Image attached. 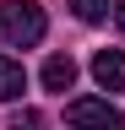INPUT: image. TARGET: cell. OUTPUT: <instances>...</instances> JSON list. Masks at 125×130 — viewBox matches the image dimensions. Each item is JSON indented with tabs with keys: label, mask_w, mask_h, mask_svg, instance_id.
Wrapping results in <instances>:
<instances>
[{
	"label": "cell",
	"mask_w": 125,
	"mask_h": 130,
	"mask_svg": "<svg viewBox=\"0 0 125 130\" xmlns=\"http://www.w3.org/2000/svg\"><path fill=\"white\" fill-rule=\"evenodd\" d=\"M65 125L71 130H125V114L109 98H71L65 103Z\"/></svg>",
	"instance_id": "cell-2"
},
{
	"label": "cell",
	"mask_w": 125,
	"mask_h": 130,
	"mask_svg": "<svg viewBox=\"0 0 125 130\" xmlns=\"http://www.w3.org/2000/svg\"><path fill=\"white\" fill-rule=\"evenodd\" d=\"M114 22H120V32H125V0H120V6H114Z\"/></svg>",
	"instance_id": "cell-8"
},
{
	"label": "cell",
	"mask_w": 125,
	"mask_h": 130,
	"mask_svg": "<svg viewBox=\"0 0 125 130\" xmlns=\"http://www.w3.org/2000/svg\"><path fill=\"white\" fill-rule=\"evenodd\" d=\"M11 130H44V114L38 108H22L17 119H11Z\"/></svg>",
	"instance_id": "cell-7"
},
{
	"label": "cell",
	"mask_w": 125,
	"mask_h": 130,
	"mask_svg": "<svg viewBox=\"0 0 125 130\" xmlns=\"http://www.w3.org/2000/svg\"><path fill=\"white\" fill-rule=\"evenodd\" d=\"M22 92H27V71H22V60H6V54H0V103H17Z\"/></svg>",
	"instance_id": "cell-5"
},
{
	"label": "cell",
	"mask_w": 125,
	"mask_h": 130,
	"mask_svg": "<svg viewBox=\"0 0 125 130\" xmlns=\"http://www.w3.org/2000/svg\"><path fill=\"white\" fill-rule=\"evenodd\" d=\"M71 81H76V60L71 54H49L44 60V87L49 92H71Z\"/></svg>",
	"instance_id": "cell-4"
},
{
	"label": "cell",
	"mask_w": 125,
	"mask_h": 130,
	"mask_svg": "<svg viewBox=\"0 0 125 130\" xmlns=\"http://www.w3.org/2000/svg\"><path fill=\"white\" fill-rule=\"evenodd\" d=\"M92 81L103 92H125V49H98L92 54Z\"/></svg>",
	"instance_id": "cell-3"
},
{
	"label": "cell",
	"mask_w": 125,
	"mask_h": 130,
	"mask_svg": "<svg viewBox=\"0 0 125 130\" xmlns=\"http://www.w3.org/2000/svg\"><path fill=\"white\" fill-rule=\"evenodd\" d=\"M44 6L38 0H6L0 6V38H6L11 49H33L38 38H44Z\"/></svg>",
	"instance_id": "cell-1"
},
{
	"label": "cell",
	"mask_w": 125,
	"mask_h": 130,
	"mask_svg": "<svg viewBox=\"0 0 125 130\" xmlns=\"http://www.w3.org/2000/svg\"><path fill=\"white\" fill-rule=\"evenodd\" d=\"M71 11H76V22H103L109 0H71Z\"/></svg>",
	"instance_id": "cell-6"
}]
</instances>
